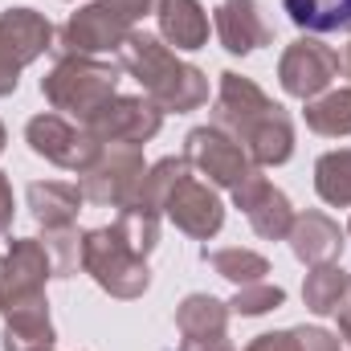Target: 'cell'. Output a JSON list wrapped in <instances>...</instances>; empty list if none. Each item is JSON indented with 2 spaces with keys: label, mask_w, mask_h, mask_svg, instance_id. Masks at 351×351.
Wrapping results in <instances>:
<instances>
[{
  "label": "cell",
  "mask_w": 351,
  "mask_h": 351,
  "mask_svg": "<svg viewBox=\"0 0 351 351\" xmlns=\"http://www.w3.org/2000/svg\"><path fill=\"white\" fill-rule=\"evenodd\" d=\"M213 127L229 131L254 160V168H274L286 164L294 152V123L290 114L265 94L258 82L225 70L217 106H213Z\"/></svg>",
  "instance_id": "cell-1"
},
{
  "label": "cell",
  "mask_w": 351,
  "mask_h": 351,
  "mask_svg": "<svg viewBox=\"0 0 351 351\" xmlns=\"http://www.w3.org/2000/svg\"><path fill=\"white\" fill-rule=\"evenodd\" d=\"M119 66L143 86V94L160 110L184 114V110H196V106L208 102V78L196 66L180 62L172 49L160 37H152V33L131 29L127 41L119 45Z\"/></svg>",
  "instance_id": "cell-2"
},
{
  "label": "cell",
  "mask_w": 351,
  "mask_h": 351,
  "mask_svg": "<svg viewBox=\"0 0 351 351\" xmlns=\"http://www.w3.org/2000/svg\"><path fill=\"white\" fill-rule=\"evenodd\" d=\"M114 90H119V66L94 62L82 53H62L58 66L41 78V94L49 98V106L78 114V123H86L102 102H110Z\"/></svg>",
  "instance_id": "cell-3"
},
{
  "label": "cell",
  "mask_w": 351,
  "mask_h": 351,
  "mask_svg": "<svg viewBox=\"0 0 351 351\" xmlns=\"http://www.w3.org/2000/svg\"><path fill=\"white\" fill-rule=\"evenodd\" d=\"M147 12H156V8L143 4V0H94L62 25L58 49L62 53H82V58H94L102 49H119L127 41V33L135 29V21L147 16Z\"/></svg>",
  "instance_id": "cell-4"
},
{
  "label": "cell",
  "mask_w": 351,
  "mask_h": 351,
  "mask_svg": "<svg viewBox=\"0 0 351 351\" xmlns=\"http://www.w3.org/2000/svg\"><path fill=\"white\" fill-rule=\"evenodd\" d=\"M82 269L114 298H139L152 286V269L127 245L119 225L82 233Z\"/></svg>",
  "instance_id": "cell-5"
},
{
  "label": "cell",
  "mask_w": 351,
  "mask_h": 351,
  "mask_svg": "<svg viewBox=\"0 0 351 351\" xmlns=\"http://www.w3.org/2000/svg\"><path fill=\"white\" fill-rule=\"evenodd\" d=\"M164 127V110L143 94V98H127V94H114L110 102H102L86 123V131L94 143L102 147H139L147 139H156Z\"/></svg>",
  "instance_id": "cell-6"
},
{
  "label": "cell",
  "mask_w": 351,
  "mask_h": 351,
  "mask_svg": "<svg viewBox=\"0 0 351 351\" xmlns=\"http://www.w3.org/2000/svg\"><path fill=\"white\" fill-rule=\"evenodd\" d=\"M53 45V25L33 8H4L0 12V98L12 94L21 70L37 62Z\"/></svg>",
  "instance_id": "cell-7"
},
{
  "label": "cell",
  "mask_w": 351,
  "mask_h": 351,
  "mask_svg": "<svg viewBox=\"0 0 351 351\" xmlns=\"http://www.w3.org/2000/svg\"><path fill=\"white\" fill-rule=\"evenodd\" d=\"M339 74H343L339 49H331V45H323L315 37L290 41L286 53H282V62H278V82H282V90L290 98H302V102L327 94Z\"/></svg>",
  "instance_id": "cell-8"
},
{
  "label": "cell",
  "mask_w": 351,
  "mask_h": 351,
  "mask_svg": "<svg viewBox=\"0 0 351 351\" xmlns=\"http://www.w3.org/2000/svg\"><path fill=\"white\" fill-rule=\"evenodd\" d=\"M49 278H53V258H49L45 241H37V237L8 241V254L0 262V315H8L12 306H21L29 298H41Z\"/></svg>",
  "instance_id": "cell-9"
},
{
  "label": "cell",
  "mask_w": 351,
  "mask_h": 351,
  "mask_svg": "<svg viewBox=\"0 0 351 351\" xmlns=\"http://www.w3.org/2000/svg\"><path fill=\"white\" fill-rule=\"evenodd\" d=\"M147 172L139 147H102V156L82 172V196L94 204L127 208L139 192V180Z\"/></svg>",
  "instance_id": "cell-10"
},
{
  "label": "cell",
  "mask_w": 351,
  "mask_h": 351,
  "mask_svg": "<svg viewBox=\"0 0 351 351\" xmlns=\"http://www.w3.org/2000/svg\"><path fill=\"white\" fill-rule=\"evenodd\" d=\"M25 139H29V147L41 160H49L58 168H70V172H78V176L102 156V143H94L82 127L66 123L62 114H37V119H29Z\"/></svg>",
  "instance_id": "cell-11"
},
{
  "label": "cell",
  "mask_w": 351,
  "mask_h": 351,
  "mask_svg": "<svg viewBox=\"0 0 351 351\" xmlns=\"http://www.w3.org/2000/svg\"><path fill=\"white\" fill-rule=\"evenodd\" d=\"M184 160L192 168H200L213 184H221V188H237L250 172H258L254 160H250V152L229 131H221V127H196V131H188Z\"/></svg>",
  "instance_id": "cell-12"
},
{
  "label": "cell",
  "mask_w": 351,
  "mask_h": 351,
  "mask_svg": "<svg viewBox=\"0 0 351 351\" xmlns=\"http://www.w3.org/2000/svg\"><path fill=\"white\" fill-rule=\"evenodd\" d=\"M164 213L176 221V229H184V233L196 237V241L217 237L221 225H225V204H221V196H217L204 180H196L192 172L184 176V180H176V188L168 192V200H164Z\"/></svg>",
  "instance_id": "cell-13"
},
{
  "label": "cell",
  "mask_w": 351,
  "mask_h": 351,
  "mask_svg": "<svg viewBox=\"0 0 351 351\" xmlns=\"http://www.w3.org/2000/svg\"><path fill=\"white\" fill-rule=\"evenodd\" d=\"M233 200H237V208L250 217L254 233L265 237V241H282V237L290 233V225H294V208H290L286 192L274 188L262 172L245 176V180L233 188Z\"/></svg>",
  "instance_id": "cell-14"
},
{
  "label": "cell",
  "mask_w": 351,
  "mask_h": 351,
  "mask_svg": "<svg viewBox=\"0 0 351 351\" xmlns=\"http://www.w3.org/2000/svg\"><path fill=\"white\" fill-rule=\"evenodd\" d=\"M213 29L221 37V45L229 53H254L274 41V29L265 25L258 0H221L217 16H213Z\"/></svg>",
  "instance_id": "cell-15"
},
{
  "label": "cell",
  "mask_w": 351,
  "mask_h": 351,
  "mask_svg": "<svg viewBox=\"0 0 351 351\" xmlns=\"http://www.w3.org/2000/svg\"><path fill=\"white\" fill-rule=\"evenodd\" d=\"M294 258L302 265H331L343 250V229L327 217V213H294V225L286 233Z\"/></svg>",
  "instance_id": "cell-16"
},
{
  "label": "cell",
  "mask_w": 351,
  "mask_h": 351,
  "mask_svg": "<svg viewBox=\"0 0 351 351\" xmlns=\"http://www.w3.org/2000/svg\"><path fill=\"white\" fill-rule=\"evenodd\" d=\"M53 348V323H49V302L29 298L4 315V351H41Z\"/></svg>",
  "instance_id": "cell-17"
},
{
  "label": "cell",
  "mask_w": 351,
  "mask_h": 351,
  "mask_svg": "<svg viewBox=\"0 0 351 351\" xmlns=\"http://www.w3.org/2000/svg\"><path fill=\"white\" fill-rule=\"evenodd\" d=\"M156 16L160 37L176 49H200L208 41V12L200 8V0H160Z\"/></svg>",
  "instance_id": "cell-18"
},
{
  "label": "cell",
  "mask_w": 351,
  "mask_h": 351,
  "mask_svg": "<svg viewBox=\"0 0 351 351\" xmlns=\"http://www.w3.org/2000/svg\"><path fill=\"white\" fill-rule=\"evenodd\" d=\"M82 188L78 184H62V180H37L29 184V208L37 217V225L45 229H66L74 225V217L82 213Z\"/></svg>",
  "instance_id": "cell-19"
},
{
  "label": "cell",
  "mask_w": 351,
  "mask_h": 351,
  "mask_svg": "<svg viewBox=\"0 0 351 351\" xmlns=\"http://www.w3.org/2000/svg\"><path fill=\"white\" fill-rule=\"evenodd\" d=\"M176 327L184 339H204V335H225L229 327V302L213 294H188L176 306Z\"/></svg>",
  "instance_id": "cell-20"
},
{
  "label": "cell",
  "mask_w": 351,
  "mask_h": 351,
  "mask_svg": "<svg viewBox=\"0 0 351 351\" xmlns=\"http://www.w3.org/2000/svg\"><path fill=\"white\" fill-rule=\"evenodd\" d=\"M348 294H351V278L343 265H315L302 282V298L315 315H339L348 306Z\"/></svg>",
  "instance_id": "cell-21"
},
{
  "label": "cell",
  "mask_w": 351,
  "mask_h": 351,
  "mask_svg": "<svg viewBox=\"0 0 351 351\" xmlns=\"http://www.w3.org/2000/svg\"><path fill=\"white\" fill-rule=\"evenodd\" d=\"M282 8L306 33H339V29H351V0H282Z\"/></svg>",
  "instance_id": "cell-22"
},
{
  "label": "cell",
  "mask_w": 351,
  "mask_h": 351,
  "mask_svg": "<svg viewBox=\"0 0 351 351\" xmlns=\"http://www.w3.org/2000/svg\"><path fill=\"white\" fill-rule=\"evenodd\" d=\"M306 127L315 135H327V139L351 135V86L311 98L306 102Z\"/></svg>",
  "instance_id": "cell-23"
},
{
  "label": "cell",
  "mask_w": 351,
  "mask_h": 351,
  "mask_svg": "<svg viewBox=\"0 0 351 351\" xmlns=\"http://www.w3.org/2000/svg\"><path fill=\"white\" fill-rule=\"evenodd\" d=\"M204 262L213 265L221 278L237 282V286H254V282H265L269 274V262L254 250H241V245H229V250H204Z\"/></svg>",
  "instance_id": "cell-24"
},
{
  "label": "cell",
  "mask_w": 351,
  "mask_h": 351,
  "mask_svg": "<svg viewBox=\"0 0 351 351\" xmlns=\"http://www.w3.org/2000/svg\"><path fill=\"white\" fill-rule=\"evenodd\" d=\"M315 188L327 204L335 208H351V147L343 152H327L315 164Z\"/></svg>",
  "instance_id": "cell-25"
},
{
  "label": "cell",
  "mask_w": 351,
  "mask_h": 351,
  "mask_svg": "<svg viewBox=\"0 0 351 351\" xmlns=\"http://www.w3.org/2000/svg\"><path fill=\"white\" fill-rule=\"evenodd\" d=\"M245 351H339V339L323 327H294V331L258 335Z\"/></svg>",
  "instance_id": "cell-26"
},
{
  "label": "cell",
  "mask_w": 351,
  "mask_h": 351,
  "mask_svg": "<svg viewBox=\"0 0 351 351\" xmlns=\"http://www.w3.org/2000/svg\"><path fill=\"white\" fill-rule=\"evenodd\" d=\"M114 225H119V233L127 237V245L139 258H147L156 250V241H160V213L156 208H123Z\"/></svg>",
  "instance_id": "cell-27"
},
{
  "label": "cell",
  "mask_w": 351,
  "mask_h": 351,
  "mask_svg": "<svg viewBox=\"0 0 351 351\" xmlns=\"http://www.w3.org/2000/svg\"><path fill=\"white\" fill-rule=\"evenodd\" d=\"M45 250L53 258V278H70L82 265V237L74 225L66 229H45Z\"/></svg>",
  "instance_id": "cell-28"
},
{
  "label": "cell",
  "mask_w": 351,
  "mask_h": 351,
  "mask_svg": "<svg viewBox=\"0 0 351 351\" xmlns=\"http://www.w3.org/2000/svg\"><path fill=\"white\" fill-rule=\"evenodd\" d=\"M286 302V290L274 286V282H254V286H237L229 311L233 315H265V311H278Z\"/></svg>",
  "instance_id": "cell-29"
},
{
  "label": "cell",
  "mask_w": 351,
  "mask_h": 351,
  "mask_svg": "<svg viewBox=\"0 0 351 351\" xmlns=\"http://www.w3.org/2000/svg\"><path fill=\"white\" fill-rule=\"evenodd\" d=\"M180 351H237L225 335H204V339H184Z\"/></svg>",
  "instance_id": "cell-30"
},
{
  "label": "cell",
  "mask_w": 351,
  "mask_h": 351,
  "mask_svg": "<svg viewBox=\"0 0 351 351\" xmlns=\"http://www.w3.org/2000/svg\"><path fill=\"white\" fill-rule=\"evenodd\" d=\"M8 225H12V184L0 172V233H8Z\"/></svg>",
  "instance_id": "cell-31"
},
{
  "label": "cell",
  "mask_w": 351,
  "mask_h": 351,
  "mask_svg": "<svg viewBox=\"0 0 351 351\" xmlns=\"http://www.w3.org/2000/svg\"><path fill=\"white\" fill-rule=\"evenodd\" d=\"M339 331H343V339L351 343V306H343V311H339Z\"/></svg>",
  "instance_id": "cell-32"
},
{
  "label": "cell",
  "mask_w": 351,
  "mask_h": 351,
  "mask_svg": "<svg viewBox=\"0 0 351 351\" xmlns=\"http://www.w3.org/2000/svg\"><path fill=\"white\" fill-rule=\"evenodd\" d=\"M339 58H343V74H348V78H351V41H348V49H343Z\"/></svg>",
  "instance_id": "cell-33"
},
{
  "label": "cell",
  "mask_w": 351,
  "mask_h": 351,
  "mask_svg": "<svg viewBox=\"0 0 351 351\" xmlns=\"http://www.w3.org/2000/svg\"><path fill=\"white\" fill-rule=\"evenodd\" d=\"M4 143H8V135H4V123H0V152H4Z\"/></svg>",
  "instance_id": "cell-34"
},
{
  "label": "cell",
  "mask_w": 351,
  "mask_h": 351,
  "mask_svg": "<svg viewBox=\"0 0 351 351\" xmlns=\"http://www.w3.org/2000/svg\"><path fill=\"white\" fill-rule=\"evenodd\" d=\"M143 4H152V8H156V4H160V0H143Z\"/></svg>",
  "instance_id": "cell-35"
},
{
  "label": "cell",
  "mask_w": 351,
  "mask_h": 351,
  "mask_svg": "<svg viewBox=\"0 0 351 351\" xmlns=\"http://www.w3.org/2000/svg\"><path fill=\"white\" fill-rule=\"evenodd\" d=\"M348 237H351V221H348Z\"/></svg>",
  "instance_id": "cell-36"
},
{
  "label": "cell",
  "mask_w": 351,
  "mask_h": 351,
  "mask_svg": "<svg viewBox=\"0 0 351 351\" xmlns=\"http://www.w3.org/2000/svg\"><path fill=\"white\" fill-rule=\"evenodd\" d=\"M41 351H53V348H41Z\"/></svg>",
  "instance_id": "cell-37"
}]
</instances>
